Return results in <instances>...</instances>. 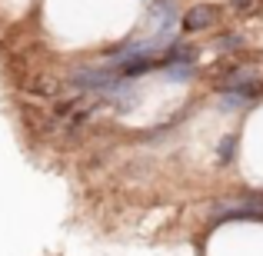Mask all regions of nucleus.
<instances>
[{"mask_svg":"<svg viewBox=\"0 0 263 256\" xmlns=\"http://www.w3.org/2000/svg\"><path fill=\"white\" fill-rule=\"evenodd\" d=\"M220 17V10L213 4H200V7H190V10L183 13V30L197 33V30H206V27H213Z\"/></svg>","mask_w":263,"mask_h":256,"instance_id":"nucleus-1","label":"nucleus"},{"mask_svg":"<svg viewBox=\"0 0 263 256\" xmlns=\"http://www.w3.org/2000/svg\"><path fill=\"white\" fill-rule=\"evenodd\" d=\"M237 44H243V37H220L217 50H230V47H237Z\"/></svg>","mask_w":263,"mask_h":256,"instance_id":"nucleus-2","label":"nucleus"},{"mask_svg":"<svg viewBox=\"0 0 263 256\" xmlns=\"http://www.w3.org/2000/svg\"><path fill=\"white\" fill-rule=\"evenodd\" d=\"M230 4H233V7H237V10H247V7H250V4H253V0H230Z\"/></svg>","mask_w":263,"mask_h":256,"instance_id":"nucleus-3","label":"nucleus"}]
</instances>
